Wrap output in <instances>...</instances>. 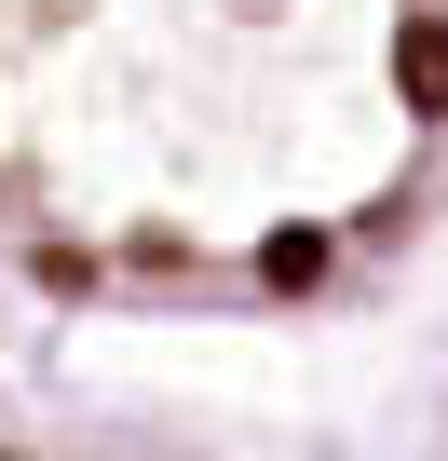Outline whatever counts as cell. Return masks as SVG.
Masks as SVG:
<instances>
[{"label": "cell", "instance_id": "cell-1", "mask_svg": "<svg viewBox=\"0 0 448 461\" xmlns=\"http://www.w3.org/2000/svg\"><path fill=\"white\" fill-rule=\"evenodd\" d=\"M448 163V0H0V245L69 299H313Z\"/></svg>", "mask_w": 448, "mask_h": 461}, {"label": "cell", "instance_id": "cell-2", "mask_svg": "<svg viewBox=\"0 0 448 461\" xmlns=\"http://www.w3.org/2000/svg\"><path fill=\"white\" fill-rule=\"evenodd\" d=\"M0 461H217V447L150 434V420H109V407H69V393H41L14 353H0Z\"/></svg>", "mask_w": 448, "mask_h": 461}]
</instances>
